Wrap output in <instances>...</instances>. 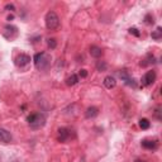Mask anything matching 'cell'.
Segmentation results:
<instances>
[{
    "label": "cell",
    "mask_w": 162,
    "mask_h": 162,
    "mask_svg": "<svg viewBox=\"0 0 162 162\" xmlns=\"http://www.w3.org/2000/svg\"><path fill=\"white\" fill-rule=\"evenodd\" d=\"M34 66H35V69L39 71L48 70L51 66V56L46 52L37 53V55L34 56Z\"/></svg>",
    "instance_id": "obj_1"
},
{
    "label": "cell",
    "mask_w": 162,
    "mask_h": 162,
    "mask_svg": "<svg viewBox=\"0 0 162 162\" xmlns=\"http://www.w3.org/2000/svg\"><path fill=\"white\" fill-rule=\"evenodd\" d=\"M27 122L32 129H39L46 124V117L42 113H33L31 115H28Z\"/></svg>",
    "instance_id": "obj_2"
},
{
    "label": "cell",
    "mask_w": 162,
    "mask_h": 162,
    "mask_svg": "<svg viewBox=\"0 0 162 162\" xmlns=\"http://www.w3.org/2000/svg\"><path fill=\"white\" fill-rule=\"evenodd\" d=\"M44 22H46V27L48 28L50 31H56L60 27V17L57 15L56 11H53V10H50L48 13L46 14Z\"/></svg>",
    "instance_id": "obj_3"
},
{
    "label": "cell",
    "mask_w": 162,
    "mask_h": 162,
    "mask_svg": "<svg viewBox=\"0 0 162 162\" xmlns=\"http://www.w3.org/2000/svg\"><path fill=\"white\" fill-rule=\"evenodd\" d=\"M75 137V133L72 129L70 128H66V127H62L58 129V141L62 142V143H67L69 141H71L72 138Z\"/></svg>",
    "instance_id": "obj_4"
},
{
    "label": "cell",
    "mask_w": 162,
    "mask_h": 162,
    "mask_svg": "<svg viewBox=\"0 0 162 162\" xmlns=\"http://www.w3.org/2000/svg\"><path fill=\"white\" fill-rule=\"evenodd\" d=\"M156 77H157V75H156V71H153V70L147 71V72L143 75V77H142V85L143 86L152 85V84L156 81Z\"/></svg>",
    "instance_id": "obj_5"
},
{
    "label": "cell",
    "mask_w": 162,
    "mask_h": 162,
    "mask_svg": "<svg viewBox=\"0 0 162 162\" xmlns=\"http://www.w3.org/2000/svg\"><path fill=\"white\" fill-rule=\"evenodd\" d=\"M29 62H31V57L26 55V53H20V55H18L15 58V65L18 67H26Z\"/></svg>",
    "instance_id": "obj_6"
},
{
    "label": "cell",
    "mask_w": 162,
    "mask_h": 162,
    "mask_svg": "<svg viewBox=\"0 0 162 162\" xmlns=\"http://www.w3.org/2000/svg\"><path fill=\"white\" fill-rule=\"evenodd\" d=\"M11 141H13V136H11L10 132L5 128H0V142L4 143V145H8Z\"/></svg>",
    "instance_id": "obj_7"
},
{
    "label": "cell",
    "mask_w": 162,
    "mask_h": 162,
    "mask_svg": "<svg viewBox=\"0 0 162 162\" xmlns=\"http://www.w3.org/2000/svg\"><path fill=\"white\" fill-rule=\"evenodd\" d=\"M98 115H99V108H96V106H89L85 112V117L87 119H93Z\"/></svg>",
    "instance_id": "obj_8"
},
{
    "label": "cell",
    "mask_w": 162,
    "mask_h": 162,
    "mask_svg": "<svg viewBox=\"0 0 162 162\" xmlns=\"http://www.w3.org/2000/svg\"><path fill=\"white\" fill-rule=\"evenodd\" d=\"M119 76H121V79L127 84V85H129V86H133V87H137V84L134 82V80L133 79H130V77L128 76V74L125 72V71H122V72H119Z\"/></svg>",
    "instance_id": "obj_9"
},
{
    "label": "cell",
    "mask_w": 162,
    "mask_h": 162,
    "mask_svg": "<svg viewBox=\"0 0 162 162\" xmlns=\"http://www.w3.org/2000/svg\"><path fill=\"white\" fill-rule=\"evenodd\" d=\"M90 55H91V57H94V58H99V57H101V55H103V50L98 46H91L90 47Z\"/></svg>",
    "instance_id": "obj_10"
},
{
    "label": "cell",
    "mask_w": 162,
    "mask_h": 162,
    "mask_svg": "<svg viewBox=\"0 0 162 162\" xmlns=\"http://www.w3.org/2000/svg\"><path fill=\"white\" fill-rule=\"evenodd\" d=\"M115 85H117V80L113 76H106L104 79V86L106 89H113L115 87Z\"/></svg>",
    "instance_id": "obj_11"
},
{
    "label": "cell",
    "mask_w": 162,
    "mask_h": 162,
    "mask_svg": "<svg viewBox=\"0 0 162 162\" xmlns=\"http://www.w3.org/2000/svg\"><path fill=\"white\" fill-rule=\"evenodd\" d=\"M142 147L146 148V149H156V148H157V142L145 139V141H142Z\"/></svg>",
    "instance_id": "obj_12"
},
{
    "label": "cell",
    "mask_w": 162,
    "mask_h": 162,
    "mask_svg": "<svg viewBox=\"0 0 162 162\" xmlns=\"http://www.w3.org/2000/svg\"><path fill=\"white\" fill-rule=\"evenodd\" d=\"M79 82V76L77 75H71L70 77H67V80H66V85L67 86H74L76 84Z\"/></svg>",
    "instance_id": "obj_13"
},
{
    "label": "cell",
    "mask_w": 162,
    "mask_h": 162,
    "mask_svg": "<svg viewBox=\"0 0 162 162\" xmlns=\"http://www.w3.org/2000/svg\"><path fill=\"white\" fill-rule=\"evenodd\" d=\"M151 37H152L154 41H160V39L162 38V29H161V27H157V29H156L154 32H152Z\"/></svg>",
    "instance_id": "obj_14"
},
{
    "label": "cell",
    "mask_w": 162,
    "mask_h": 162,
    "mask_svg": "<svg viewBox=\"0 0 162 162\" xmlns=\"http://www.w3.org/2000/svg\"><path fill=\"white\" fill-rule=\"evenodd\" d=\"M153 62H154V56H153V55H148L147 58L143 60V61L141 62V66H143V67H145V66H148V65H151V63H153Z\"/></svg>",
    "instance_id": "obj_15"
},
{
    "label": "cell",
    "mask_w": 162,
    "mask_h": 162,
    "mask_svg": "<svg viewBox=\"0 0 162 162\" xmlns=\"http://www.w3.org/2000/svg\"><path fill=\"white\" fill-rule=\"evenodd\" d=\"M139 127L142 129H148L149 127H151V122H149L148 119L143 118V119H141V121H139Z\"/></svg>",
    "instance_id": "obj_16"
},
{
    "label": "cell",
    "mask_w": 162,
    "mask_h": 162,
    "mask_svg": "<svg viewBox=\"0 0 162 162\" xmlns=\"http://www.w3.org/2000/svg\"><path fill=\"white\" fill-rule=\"evenodd\" d=\"M96 69H98V71H106V69H108V65H106V62L105 61H98L96 62Z\"/></svg>",
    "instance_id": "obj_17"
},
{
    "label": "cell",
    "mask_w": 162,
    "mask_h": 162,
    "mask_svg": "<svg viewBox=\"0 0 162 162\" xmlns=\"http://www.w3.org/2000/svg\"><path fill=\"white\" fill-rule=\"evenodd\" d=\"M47 44H48V47L51 50H55L57 47V41L55 38H48L47 39Z\"/></svg>",
    "instance_id": "obj_18"
},
{
    "label": "cell",
    "mask_w": 162,
    "mask_h": 162,
    "mask_svg": "<svg viewBox=\"0 0 162 162\" xmlns=\"http://www.w3.org/2000/svg\"><path fill=\"white\" fill-rule=\"evenodd\" d=\"M129 33L133 34V35H136V37H139V35H141V33L138 32L137 28H129Z\"/></svg>",
    "instance_id": "obj_19"
},
{
    "label": "cell",
    "mask_w": 162,
    "mask_h": 162,
    "mask_svg": "<svg viewBox=\"0 0 162 162\" xmlns=\"http://www.w3.org/2000/svg\"><path fill=\"white\" fill-rule=\"evenodd\" d=\"M145 19H146V23H147V24H153V17L151 15V14H148V15H146V18H145Z\"/></svg>",
    "instance_id": "obj_20"
},
{
    "label": "cell",
    "mask_w": 162,
    "mask_h": 162,
    "mask_svg": "<svg viewBox=\"0 0 162 162\" xmlns=\"http://www.w3.org/2000/svg\"><path fill=\"white\" fill-rule=\"evenodd\" d=\"M79 76L82 77V79H84V77H86V76H87V71H86V70H80Z\"/></svg>",
    "instance_id": "obj_21"
},
{
    "label": "cell",
    "mask_w": 162,
    "mask_h": 162,
    "mask_svg": "<svg viewBox=\"0 0 162 162\" xmlns=\"http://www.w3.org/2000/svg\"><path fill=\"white\" fill-rule=\"evenodd\" d=\"M5 9H7V10H14L15 7L13 4H7V5H5Z\"/></svg>",
    "instance_id": "obj_22"
},
{
    "label": "cell",
    "mask_w": 162,
    "mask_h": 162,
    "mask_svg": "<svg viewBox=\"0 0 162 162\" xmlns=\"http://www.w3.org/2000/svg\"><path fill=\"white\" fill-rule=\"evenodd\" d=\"M136 162H143V161H141V160H137V161H136Z\"/></svg>",
    "instance_id": "obj_23"
},
{
    "label": "cell",
    "mask_w": 162,
    "mask_h": 162,
    "mask_svg": "<svg viewBox=\"0 0 162 162\" xmlns=\"http://www.w3.org/2000/svg\"><path fill=\"white\" fill-rule=\"evenodd\" d=\"M11 162H19V161H11Z\"/></svg>",
    "instance_id": "obj_24"
},
{
    "label": "cell",
    "mask_w": 162,
    "mask_h": 162,
    "mask_svg": "<svg viewBox=\"0 0 162 162\" xmlns=\"http://www.w3.org/2000/svg\"><path fill=\"white\" fill-rule=\"evenodd\" d=\"M80 162H85V161H84V160H82V161H80Z\"/></svg>",
    "instance_id": "obj_25"
}]
</instances>
